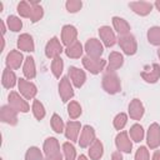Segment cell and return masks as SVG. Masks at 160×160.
<instances>
[{"label": "cell", "mask_w": 160, "mask_h": 160, "mask_svg": "<svg viewBox=\"0 0 160 160\" xmlns=\"http://www.w3.org/2000/svg\"><path fill=\"white\" fill-rule=\"evenodd\" d=\"M65 8L69 12L75 14V12L80 11V9L82 8V2L80 0H68L65 2Z\"/></svg>", "instance_id": "41"}, {"label": "cell", "mask_w": 160, "mask_h": 160, "mask_svg": "<svg viewBox=\"0 0 160 160\" xmlns=\"http://www.w3.org/2000/svg\"><path fill=\"white\" fill-rule=\"evenodd\" d=\"M8 102H9V105H10L12 109H15L18 112L26 114V112H29V110H30V106H29L26 99H25L21 94H19V92H16V91H10V94L8 95Z\"/></svg>", "instance_id": "4"}, {"label": "cell", "mask_w": 160, "mask_h": 160, "mask_svg": "<svg viewBox=\"0 0 160 160\" xmlns=\"http://www.w3.org/2000/svg\"><path fill=\"white\" fill-rule=\"evenodd\" d=\"M0 160H4V159H0Z\"/></svg>", "instance_id": "49"}, {"label": "cell", "mask_w": 160, "mask_h": 160, "mask_svg": "<svg viewBox=\"0 0 160 160\" xmlns=\"http://www.w3.org/2000/svg\"><path fill=\"white\" fill-rule=\"evenodd\" d=\"M18 89H19V92L26 99V100H31V99H35L36 94H38V88L35 84H32L31 81L24 79V78H20L18 80Z\"/></svg>", "instance_id": "6"}, {"label": "cell", "mask_w": 160, "mask_h": 160, "mask_svg": "<svg viewBox=\"0 0 160 160\" xmlns=\"http://www.w3.org/2000/svg\"><path fill=\"white\" fill-rule=\"evenodd\" d=\"M31 111H32V115L35 116L36 120H42L46 115V110L42 105V102L38 99H34L32 100V105H31Z\"/></svg>", "instance_id": "29"}, {"label": "cell", "mask_w": 160, "mask_h": 160, "mask_svg": "<svg viewBox=\"0 0 160 160\" xmlns=\"http://www.w3.org/2000/svg\"><path fill=\"white\" fill-rule=\"evenodd\" d=\"M154 6H155V8L158 9V11L160 12V0H158V1H155V2H154Z\"/></svg>", "instance_id": "46"}, {"label": "cell", "mask_w": 160, "mask_h": 160, "mask_svg": "<svg viewBox=\"0 0 160 160\" xmlns=\"http://www.w3.org/2000/svg\"><path fill=\"white\" fill-rule=\"evenodd\" d=\"M0 25H1V34H2V36H4V35H5V32H6V25H5L4 20H1V21H0Z\"/></svg>", "instance_id": "45"}, {"label": "cell", "mask_w": 160, "mask_h": 160, "mask_svg": "<svg viewBox=\"0 0 160 160\" xmlns=\"http://www.w3.org/2000/svg\"><path fill=\"white\" fill-rule=\"evenodd\" d=\"M45 160H62V154L60 151V144L59 140L54 136L46 138L42 145Z\"/></svg>", "instance_id": "2"}, {"label": "cell", "mask_w": 160, "mask_h": 160, "mask_svg": "<svg viewBox=\"0 0 160 160\" xmlns=\"http://www.w3.org/2000/svg\"><path fill=\"white\" fill-rule=\"evenodd\" d=\"M151 160H160V150H155L154 151Z\"/></svg>", "instance_id": "44"}, {"label": "cell", "mask_w": 160, "mask_h": 160, "mask_svg": "<svg viewBox=\"0 0 160 160\" xmlns=\"http://www.w3.org/2000/svg\"><path fill=\"white\" fill-rule=\"evenodd\" d=\"M99 36H100L101 42H102L106 48L114 46V45L116 44V41H118L114 30H112L110 26H108V25H104V26H100V28H99Z\"/></svg>", "instance_id": "13"}, {"label": "cell", "mask_w": 160, "mask_h": 160, "mask_svg": "<svg viewBox=\"0 0 160 160\" xmlns=\"http://www.w3.org/2000/svg\"><path fill=\"white\" fill-rule=\"evenodd\" d=\"M111 21H112L114 30L119 34V36L130 34V24H129L124 18H120V16H112Z\"/></svg>", "instance_id": "23"}, {"label": "cell", "mask_w": 160, "mask_h": 160, "mask_svg": "<svg viewBox=\"0 0 160 160\" xmlns=\"http://www.w3.org/2000/svg\"><path fill=\"white\" fill-rule=\"evenodd\" d=\"M115 145L118 151L120 152H125V154H130L131 149H132V142L129 138V134L126 131H120L116 136H115Z\"/></svg>", "instance_id": "11"}, {"label": "cell", "mask_w": 160, "mask_h": 160, "mask_svg": "<svg viewBox=\"0 0 160 160\" xmlns=\"http://www.w3.org/2000/svg\"><path fill=\"white\" fill-rule=\"evenodd\" d=\"M68 76L71 80L72 85L75 88H78V89H80L85 84V81H86V74H85V71L81 70V69H79V68H76V66H70L69 68Z\"/></svg>", "instance_id": "16"}, {"label": "cell", "mask_w": 160, "mask_h": 160, "mask_svg": "<svg viewBox=\"0 0 160 160\" xmlns=\"http://www.w3.org/2000/svg\"><path fill=\"white\" fill-rule=\"evenodd\" d=\"M50 125H51V129L56 132V134H61L65 131V125H64V121L62 119L60 118V115L58 114H52L51 119H50Z\"/></svg>", "instance_id": "36"}, {"label": "cell", "mask_w": 160, "mask_h": 160, "mask_svg": "<svg viewBox=\"0 0 160 160\" xmlns=\"http://www.w3.org/2000/svg\"><path fill=\"white\" fill-rule=\"evenodd\" d=\"M76 160H89V159H88L85 155H80V156L76 158Z\"/></svg>", "instance_id": "47"}, {"label": "cell", "mask_w": 160, "mask_h": 160, "mask_svg": "<svg viewBox=\"0 0 160 160\" xmlns=\"http://www.w3.org/2000/svg\"><path fill=\"white\" fill-rule=\"evenodd\" d=\"M101 85H102V89L110 95H115L121 91V81L116 71H112V70L105 71V74L102 75Z\"/></svg>", "instance_id": "1"}, {"label": "cell", "mask_w": 160, "mask_h": 160, "mask_svg": "<svg viewBox=\"0 0 160 160\" xmlns=\"http://www.w3.org/2000/svg\"><path fill=\"white\" fill-rule=\"evenodd\" d=\"M146 36H148V41L151 45L160 48V26H151L148 30Z\"/></svg>", "instance_id": "32"}, {"label": "cell", "mask_w": 160, "mask_h": 160, "mask_svg": "<svg viewBox=\"0 0 160 160\" xmlns=\"http://www.w3.org/2000/svg\"><path fill=\"white\" fill-rule=\"evenodd\" d=\"M31 14H30V21L31 22H38L42 16H44V9L38 1H31Z\"/></svg>", "instance_id": "30"}, {"label": "cell", "mask_w": 160, "mask_h": 160, "mask_svg": "<svg viewBox=\"0 0 160 160\" xmlns=\"http://www.w3.org/2000/svg\"><path fill=\"white\" fill-rule=\"evenodd\" d=\"M146 144H148V148L152 150L160 146V125L158 122L150 124L146 134Z\"/></svg>", "instance_id": "7"}, {"label": "cell", "mask_w": 160, "mask_h": 160, "mask_svg": "<svg viewBox=\"0 0 160 160\" xmlns=\"http://www.w3.org/2000/svg\"><path fill=\"white\" fill-rule=\"evenodd\" d=\"M145 108L140 99H132L129 104V116L132 120H140L144 116Z\"/></svg>", "instance_id": "21"}, {"label": "cell", "mask_w": 160, "mask_h": 160, "mask_svg": "<svg viewBox=\"0 0 160 160\" xmlns=\"http://www.w3.org/2000/svg\"><path fill=\"white\" fill-rule=\"evenodd\" d=\"M64 51L62 49V44L60 42V40L56 36H52L45 45V55L49 59H55L58 56H60V54Z\"/></svg>", "instance_id": "10"}, {"label": "cell", "mask_w": 160, "mask_h": 160, "mask_svg": "<svg viewBox=\"0 0 160 160\" xmlns=\"http://www.w3.org/2000/svg\"><path fill=\"white\" fill-rule=\"evenodd\" d=\"M118 44L121 48V50L124 51V54H126L129 56L135 55L138 51V42L132 34H126V35L119 36Z\"/></svg>", "instance_id": "5"}, {"label": "cell", "mask_w": 160, "mask_h": 160, "mask_svg": "<svg viewBox=\"0 0 160 160\" xmlns=\"http://www.w3.org/2000/svg\"><path fill=\"white\" fill-rule=\"evenodd\" d=\"M16 11L21 18H28L30 19V14H31V4L28 1H20L16 6Z\"/></svg>", "instance_id": "39"}, {"label": "cell", "mask_w": 160, "mask_h": 160, "mask_svg": "<svg viewBox=\"0 0 160 160\" xmlns=\"http://www.w3.org/2000/svg\"><path fill=\"white\" fill-rule=\"evenodd\" d=\"M62 155L64 160H76V150L71 141H66L62 144Z\"/></svg>", "instance_id": "33"}, {"label": "cell", "mask_w": 160, "mask_h": 160, "mask_svg": "<svg viewBox=\"0 0 160 160\" xmlns=\"http://www.w3.org/2000/svg\"><path fill=\"white\" fill-rule=\"evenodd\" d=\"M25 160H45V156L38 146H30L25 152Z\"/></svg>", "instance_id": "37"}, {"label": "cell", "mask_w": 160, "mask_h": 160, "mask_svg": "<svg viewBox=\"0 0 160 160\" xmlns=\"http://www.w3.org/2000/svg\"><path fill=\"white\" fill-rule=\"evenodd\" d=\"M58 88H59V95L62 102H68L74 98V89L69 80V76H61Z\"/></svg>", "instance_id": "9"}, {"label": "cell", "mask_w": 160, "mask_h": 160, "mask_svg": "<svg viewBox=\"0 0 160 160\" xmlns=\"http://www.w3.org/2000/svg\"><path fill=\"white\" fill-rule=\"evenodd\" d=\"M6 26L9 28V30H11L14 32H18L22 28V21L20 20V18H18L15 15H9L6 18Z\"/></svg>", "instance_id": "34"}, {"label": "cell", "mask_w": 160, "mask_h": 160, "mask_svg": "<svg viewBox=\"0 0 160 160\" xmlns=\"http://www.w3.org/2000/svg\"><path fill=\"white\" fill-rule=\"evenodd\" d=\"M129 8L136 15L146 16L151 12V10L154 8V4L149 2V1H131V2H129Z\"/></svg>", "instance_id": "20"}, {"label": "cell", "mask_w": 160, "mask_h": 160, "mask_svg": "<svg viewBox=\"0 0 160 160\" xmlns=\"http://www.w3.org/2000/svg\"><path fill=\"white\" fill-rule=\"evenodd\" d=\"M18 78L15 75V72L11 69H4L2 75H1V84L5 89H12L16 84H18Z\"/></svg>", "instance_id": "26"}, {"label": "cell", "mask_w": 160, "mask_h": 160, "mask_svg": "<svg viewBox=\"0 0 160 160\" xmlns=\"http://www.w3.org/2000/svg\"><path fill=\"white\" fill-rule=\"evenodd\" d=\"M64 51H65L66 56L70 59H80L84 52V46L81 45L80 41H75L74 44L66 46V49Z\"/></svg>", "instance_id": "28"}, {"label": "cell", "mask_w": 160, "mask_h": 160, "mask_svg": "<svg viewBox=\"0 0 160 160\" xmlns=\"http://www.w3.org/2000/svg\"><path fill=\"white\" fill-rule=\"evenodd\" d=\"M124 64V55L119 51H111L108 58V70H118Z\"/></svg>", "instance_id": "24"}, {"label": "cell", "mask_w": 160, "mask_h": 160, "mask_svg": "<svg viewBox=\"0 0 160 160\" xmlns=\"http://www.w3.org/2000/svg\"><path fill=\"white\" fill-rule=\"evenodd\" d=\"M24 61H25V59H24L22 54L19 50H10L9 54L6 55V59H5L6 68L8 69H11V70L19 69L22 65Z\"/></svg>", "instance_id": "15"}, {"label": "cell", "mask_w": 160, "mask_h": 160, "mask_svg": "<svg viewBox=\"0 0 160 160\" xmlns=\"http://www.w3.org/2000/svg\"><path fill=\"white\" fill-rule=\"evenodd\" d=\"M140 76L142 78L144 81L149 82V84H155L159 81L160 79V65L154 62L151 65V69L150 70H145V71H141L140 72Z\"/></svg>", "instance_id": "22"}, {"label": "cell", "mask_w": 160, "mask_h": 160, "mask_svg": "<svg viewBox=\"0 0 160 160\" xmlns=\"http://www.w3.org/2000/svg\"><path fill=\"white\" fill-rule=\"evenodd\" d=\"M16 45H18V49L21 50V51H25V52H32V51H35L34 39H32V36H31L30 34H28V32L20 34V36L18 38Z\"/></svg>", "instance_id": "19"}, {"label": "cell", "mask_w": 160, "mask_h": 160, "mask_svg": "<svg viewBox=\"0 0 160 160\" xmlns=\"http://www.w3.org/2000/svg\"><path fill=\"white\" fill-rule=\"evenodd\" d=\"M81 124L79 121H75V120H70L66 122L65 125V136L68 140H70L71 142H75L79 140V134H80V130H81Z\"/></svg>", "instance_id": "18"}, {"label": "cell", "mask_w": 160, "mask_h": 160, "mask_svg": "<svg viewBox=\"0 0 160 160\" xmlns=\"http://www.w3.org/2000/svg\"><path fill=\"white\" fill-rule=\"evenodd\" d=\"M111 160H124V159H122V155L120 151H114L111 154Z\"/></svg>", "instance_id": "43"}, {"label": "cell", "mask_w": 160, "mask_h": 160, "mask_svg": "<svg viewBox=\"0 0 160 160\" xmlns=\"http://www.w3.org/2000/svg\"><path fill=\"white\" fill-rule=\"evenodd\" d=\"M64 70V61L61 59V56H58L55 59L51 60V72L56 79H60L61 74Z\"/></svg>", "instance_id": "35"}, {"label": "cell", "mask_w": 160, "mask_h": 160, "mask_svg": "<svg viewBox=\"0 0 160 160\" xmlns=\"http://www.w3.org/2000/svg\"><path fill=\"white\" fill-rule=\"evenodd\" d=\"M81 112H82V110H81V106H80V104L78 101L72 100V101H70L68 104V114H69L70 119H72V120L78 119L81 115Z\"/></svg>", "instance_id": "38"}, {"label": "cell", "mask_w": 160, "mask_h": 160, "mask_svg": "<svg viewBox=\"0 0 160 160\" xmlns=\"http://www.w3.org/2000/svg\"><path fill=\"white\" fill-rule=\"evenodd\" d=\"M129 135H130V139H131L132 141L140 142V141H142L144 135H145L144 128H142L140 124H134V125H131V128H130V130H129Z\"/></svg>", "instance_id": "31"}, {"label": "cell", "mask_w": 160, "mask_h": 160, "mask_svg": "<svg viewBox=\"0 0 160 160\" xmlns=\"http://www.w3.org/2000/svg\"><path fill=\"white\" fill-rule=\"evenodd\" d=\"M95 139H96V136H95V129L92 126H90V125H85L81 129L80 138H79L78 142H79L80 148L85 149V148H89Z\"/></svg>", "instance_id": "12"}, {"label": "cell", "mask_w": 160, "mask_h": 160, "mask_svg": "<svg viewBox=\"0 0 160 160\" xmlns=\"http://www.w3.org/2000/svg\"><path fill=\"white\" fill-rule=\"evenodd\" d=\"M82 66L92 75H98L100 74L104 68L106 66V60L101 59V58H90V56H82L81 59Z\"/></svg>", "instance_id": "3"}, {"label": "cell", "mask_w": 160, "mask_h": 160, "mask_svg": "<svg viewBox=\"0 0 160 160\" xmlns=\"http://www.w3.org/2000/svg\"><path fill=\"white\" fill-rule=\"evenodd\" d=\"M90 160H100L104 155V145L99 139H95L88 150Z\"/></svg>", "instance_id": "25"}, {"label": "cell", "mask_w": 160, "mask_h": 160, "mask_svg": "<svg viewBox=\"0 0 160 160\" xmlns=\"http://www.w3.org/2000/svg\"><path fill=\"white\" fill-rule=\"evenodd\" d=\"M0 120L5 124L14 126L18 124V111L15 109H12L9 104L2 105L0 109Z\"/></svg>", "instance_id": "14"}, {"label": "cell", "mask_w": 160, "mask_h": 160, "mask_svg": "<svg viewBox=\"0 0 160 160\" xmlns=\"http://www.w3.org/2000/svg\"><path fill=\"white\" fill-rule=\"evenodd\" d=\"M78 39V30L74 25H64L61 29V44L69 46L74 44Z\"/></svg>", "instance_id": "17"}, {"label": "cell", "mask_w": 160, "mask_h": 160, "mask_svg": "<svg viewBox=\"0 0 160 160\" xmlns=\"http://www.w3.org/2000/svg\"><path fill=\"white\" fill-rule=\"evenodd\" d=\"M22 72H24V76L29 80H31L36 76V66H35V61H34L32 56L25 58V61L22 65Z\"/></svg>", "instance_id": "27"}, {"label": "cell", "mask_w": 160, "mask_h": 160, "mask_svg": "<svg viewBox=\"0 0 160 160\" xmlns=\"http://www.w3.org/2000/svg\"><path fill=\"white\" fill-rule=\"evenodd\" d=\"M134 160H150V155H149L148 148L146 146L138 148V150L135 152V159Z\"/></svg>", "instance_id": "42"}, {"label": "cell", "mask_w": 160, "mask_h": 160, "mask_svg": "<svg viewBox=\"0 0 160 160\" xmlns=\"http://www.w3.org/2000/svg\"><path fill=\"white\" fill-rule=\"evenodd\" d=\"M158 58H159V60H160V48L158 49Z\"/></svg>", "instance_id": "48"}, {"label": "cell", "mask_w": 160, "mask_h": 160, "mask_svg": "<svg viewBox=\"0 0 160 160\" xmlns=\"http://www.w3.org/2000/svg\"><path fill=\"white\" fill-rule=\"evenodd\" d=\"M126 124H128V115H126L125 112H119V114L114 118V120H112L114 128H115L116 130H119V131L122 130Z\"/></svg>", "instance_id": "40"}, {"label": "cell", "mask_w": 160, "mask_h": 160, "mask_svg": "<svg viewBox=\"0 0 160 160\" xmlns=\"http://www.w3.org/2000/svg\"><path fill=\"white\" fill-rule=\"evenodd\" d=\"M84 51L90 58H101V55L104 52V45L100 40H98L95 38H91L85 42Z\"/></svg>", "instance_id": "8"}]
</instances>
